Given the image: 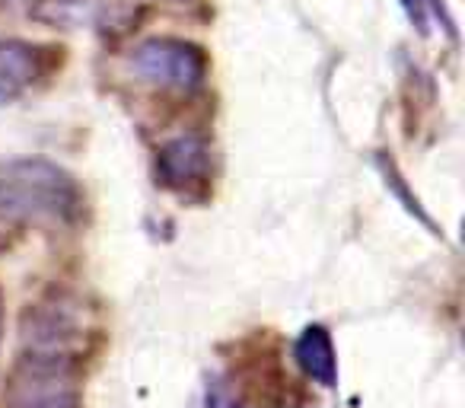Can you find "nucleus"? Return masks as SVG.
<instances>
[{"mask_svg": "<svg viewBox=\"0 0 465 408\" xmlns=\"http://www.w3.org/2000/svg\"><path fill=\"white\" fill-rule=\"evenodd\" d=\"M84 194L71 173L48 160H14L0 166V221L71 224Z\"/></svg>", "mask_w": 465, "mask_h": 408, "instance_id": "1", "label": "nucleus"}, {"mask_svg": "<svg viewBox=\"0 0 465 408\" xmlns=\"http://www.w3.org/2000/svg\"><path fill=\"white\" fill-rule=\"evenodd\" d=\"M86 332H90V323H86L84 300L67 291L45 294L20 319V338L26 344V354L33 357L77 363Z\"/></svg>", "mask_w": 465, "mask_h": 408, "instance_id": "2", "label": "nucleus"}, {"mask_svg": "<svg viewBox=\"0 0 465 408\" xmlns=\"http://www.w3.org/2000/svg\"><path fill=\"white\" fill-rule=\"evenodd\" d=\"M7 408H80L77 363L26 354L7 383Z\"/></svg>", "mask_w": 465, "mask_h": 408, "instance_id": "3", "label": "nucleus"}, {"mask_svg": "<svg viewBox=\"0 0 465 408\" xmlns=\"http://www.w3.org/2000/svg\"><path fill=\"white\" fill-rule=\"evenodd\" d=\"M131 71L163 90H194L207 77V58L182 39H147L131 52Z\"/></svg>", "mask_w": 465, "mask_h": 408, "instance_id": "4", "label": "nucleus"}, {"mask_svg": "<svg viewBox=\"0 0 465 408\" xmlns=\"http://www.w3.org/2000/svg\"><path fill=\"white\" fill-rule=\"evenodd\" d=\"M211 173V147L198 134H179L156 150V175L166 188L188 192Z\"/></svg>", "mask_w": 465, "mask_h": 408, "instance_id": "5", "label": "nucleus"}, {"mask_svg": "<svg viewBox=\"0 0 465 408\" xmlns=\"http://www.w3.org/2000/svg\"><path fill=\"white\" fill-rule=\"evenodd\" d=\"M118 14V0H29V16L54 29H105Z\"/></svg>", "mask_w": 465, "mask_h": 408, "instance_id": "6", "label": "nucleus"}, {"mask_svg": "<svg viewBox=\"0 0 465 408\" xmlns=\"http://www.w3.org/2000/svg\"><path fill=\"white\" fill-rule=\"evenodd\" d=\"M39 74V55L20 39H0V109L20 99Z\"/></svg>", "mask_w": 465, "mask_h": 408, "instance_id": "7", "label": "nucleus"}, {"mask_svg": "<svg viewBox=\"0 0 465 408\" xmlns=\"http://www.w3.org/2000/svg\"><path fill=\"white\" fill-rule=\"evenodd\" d=\"M293 357H297L300 370L310 376L312 383L331 389L338 383V357H335V344L325 325H306L300 332L297 344H293Z\"/></svg>", "mask_w": 465, "mask_h": 408, "instance_id": "8", "label": "nucleus"}, {"mask_svg": "<svg viewBox=\"0 0 465 408\" xmlns=\"http://www.w3.org/2000/svg\"><path fill=\"white\" fill-rule=\"evenodd\" d=\"M401 7H405V14H408V20L414 23V26L424 33L427 29V14H424V0H401Z\"/></svg>", "mask_w": 465, "mask_h": 408, "instance_id": "9", "label": "nucleus"}]
</instances>
